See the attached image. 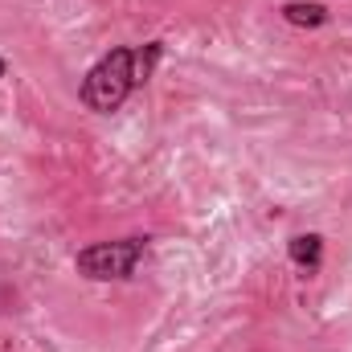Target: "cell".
<instances>
[{
	"label": "cell",
	"instance_id": "cell-1",
	"mask_svg": "<svg viewBox=\"0 0 352 352\" xmlns=\"http://www.w3.org/2000/svg\"><path fill=\"white\" fill-rule=\"evenodd\" d=\"M135 87H140L135 82V50H111L87 70L78 98L94 115H111L127 102V94Z\"/></svg>",
	"mask_w": 352,
	"mask_h": 352
},
{
	"label": "cell",
	"instance_id": "cell-5",
	"mask_svg": "<svg viewBox=\"0 0 352 352\" xmlns=\"http://www.w3.org/2000/svg\"><path fill=\"white\" fill-rule=\"evenodd\" d=\"M160 54H164V45H160V41H148L144 50H135V82H148V78H152V70H156Z\"/></svg>",
	"mask_w": 352,
	"mask_h": 352
},
{
	"label": "cell",
	"instance_id": "cell-3",
	"mask_svg": "<svg viewBox=\"0 0 352 352\" xmlns=\"http://www.w3.org/2000/svg\"><path fill=\"white\" fill-rule=\"evenodd\" d=\"M287 254H291V263L299 266V270L316 274V270L324 266V238H320V234H295V238L287 242Z\"/></svg>",
	"mask_w": 352,
	"mask_h": 352
},
{
	"label": "cell",
	"instance_id": "cell-2",
	"mask_svg": "<svg viewBox=\"0 0 352 352\" xmlns=\"http://www.w3.org/2000/svg\"><path fill=\"white\" fill-rule=\"evenodd\" d=\"M148 250V238H119V242H94L87 250H78V274H87L94 283H111V278H131L135 266Z\"/></svg>",
	"mask_w": 352,
	"mask_h": 352
},
{
	"label": "cell",
	"instance_id": "cell-4",
	"mask_svg": "<svg viewBox=\"0 0 352 352\" xmlns=\"http://www.w3.org/2000/svg\"><path fill=\"white\" fill-rule=\"evenodd\" d=\"M283 21L299 25V29H320V25H328V8L316 0H291V4H283Z\"/></svg>",
	"mask_w": 352,
	"mask_h": 352
},
{
	"label": "cell",
	"instance_id": "cell-6",
	"mask_svg": "<svg viewBox=\"0 0 352 352\" xmlns=\"http://www.w3.org/2000/svg\"><path fill=\"white\" fill-rule=\"evenodd\" d=\"M4 70H8V62H4V58H0V78H4Z\"/></svg>",
	"mask_w": 352,
	"mask_h": 352
}]
</instances>
